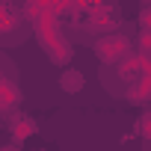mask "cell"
Instances as JSON below:
<instances>
[{"instance_id": "obj_1", "label": "cell", "mask_w": 151, "mask_h": 151, "mask_svg": "<svg viewBox=\"0 0 151 151\" xmlns=\"http://www.w3.org/2000/svg\"><path fill=\"white\" fill-rule=\"evenodd\" d=\"M92 50H95V56L104 65H116V62H122V59L130 56V39L122 36V33H110V36H101Z\"/></svg>"}, {"instance_id": "obj_2", "label": "cell", "mask_w": 151, "mask_h": 151, "mask_svg": "<svg viewBox=\"0 0 151 151\" xmlns=\"http://www.w3.org/2000/svg\"><path fill=\"white\" fill-rule=\"evenodd\" d=\"M83 86H86V80H83V74H80L77 68H71V65H68V68H62V71H59V89H62V92L77 95Z\"/></svg>"}, {"instance_id": "obj_3", "label": "cell", "mask_w": 151, "mask_h": 151, "mask_svg": "<svg viewBox=\"0 0 151 151\" xmlns=\"http://www.w3.org/2000/svg\"><path fill=\"white\" fill-rule=\"evenodd\" d=\"M3 92H6V98H3V107H12V104L18 101V89H15L9 80H3Z\"/></svg>"}]
</instances>
